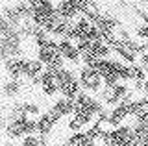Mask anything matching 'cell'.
<instances>
[{"instance_id": "obj_12", "label": "cell", "mask_w": 148, "mask_h": 146, "mask_svg": "<svg viewBox=\"0 0 148 146\" xmlns=\"http://www.w3.org/2000/svg\"><path fill=\"white\" fill-rule=\"evenodd\" d=\"M130 146H148V137L135 133V137H133V141L130 143Z\"/></svg>"}, {"instance_id": "obj_10", "label": "cell", "mask_w": 148, "mask_h": 146, "mask_svg": "<svg viewBox=\"0 0 148 146\" xmlns=\"http://www.w3.org/2000/svg\"><path fill=\"white\" fill-rule=\"evenodd\" d=\"M82 85H80V81L78 80H74L71 81V83H67V85H63V87H59V96H65V98H76L78 94L82 93Z\"/></svg>"}, {"instance_id": "obj_14", "label": "cell", "mask_w": 148, "mask_h": 146, "mask_svg": "<svg viewBox=\"0 0 148 146\" xmlns=\"http://www.w3.org/2000/svg\"><path fill=\"white\" fill-rule=\"evenodd\" d=\"M141 11L148 17V0H145V4H143V10H141Z\"/></svg>"}, {"instance_id": "obj_8", "label": "cell", "mask_w": 148, "mask_h": 146, "mask_svg": "<svg viewBox=\"0 0 148 146\" xmlns=\"http://www.w3.org/2000/svg\"><path fill=\"white\" fill-rule=\"evenodd\" d=\"M39 89L45 96H56V94H59V87H58V81H56V76L45 70L43 74H41Z\"/></svg>"}, {"instance_id": "obj_11", "label": "cell", "mask_w": 148, "mask_h": 146, "mask_svg": "<svg viewBox=\"0 0 148 146\" xmlns=\"http://www.w3.org/2000/svg\"><path fill=\"white\" fill-rule=\"evenodd\" d=\"M22 106H24V111H26L28 117L37 118V117L41 115V109L37 107V104H34V102H22Z\"/></svg>"}, {"instance_id": "obj_9", "label": "cell", "mask_w": 148, "mask_h": 146, "mask_svg": "<svg viewBox=\"0 0 148 146\" xmlns=\"http://www.w3.org/2000/svg\"><path fill=\"white\" fill-rule=\"evenodd\" d=\"M24 83H26V80H8L6 83H4V89H2L4 98L13 100V102H15V100L22 94Z\"/></svg>"}, {"instance_id": "obj_3", "label": "cell", "mask_w": 148, "mask_h": 146, "mask_svg": "<svg viewBox=\"0 0 148 146\" xmlns=\"http://www.w3.org/2000/svg\"><path fill=\"white\" fill-rule=\"evenodd\" d=\"M35 57L39 59L41 63L46 67V65H50L52 61H56L58 57H61V54H59V46H58V41L52 39L50 43H46L43 44V46H39L35 50Z\"/></svg>"}, {"instance_id": "obj_15", "label": "cell", "mask_w": 148, "mask_h": 146, "mask_svg": "<svg viewBox=\"0 0 148 146\" xmlns=\"http://www.w3.org/2000/svg\"><path fill=\"white\" fill-rule=\"evenodd\" d=\"M146 104H148V96H146Z\"/></svg>"}, {"instance_id": "obj_1", "label": "cell", "mask_w": 148, "mask_h": 146, "mask_svg": "<svg viewBox=\"0 0 148 146\" xmlns=\"http://www.w3.org/2000/svg\"><path fill=\"white\" fill-rule=\"evenodd\" d=\"M76 72H78V81H80L82 89L85 91V93L95 94V96L98 98V94L104 91V80H102V74L91 65H78Z\"/></svg>"}, {"instance_id": "obj_4", "label": "cell", "mask_w": 148, "mask_h": 146, "mask_svg": "<svg viewBox=\"0 0 148 146\" xmlns=\"http://www.w3.org/2000/svg\"><path fill=\"white\" fill-rule=\"evenodd\" d=\"M24 63H26L24 56L4 59V70H6V76L9 80H22V74H24Z\"/></svg>"}, {"instance_id": "obj_5", "label": "cell", "mask_w": 148, "mask_h": 146, "mask_svg": "<svg viewBox=\"0 0 148 146\" xmlns=\"http://www.w3.org/2000/svg\"><path fill=\"white\" fill-rule=\"evenodd\" d=\"M46 70V67L39 61L37 57H26L24 63V74H22V80H26L28 83H32L35 78H39L41 74Z\"/></svg>"}, {"instance_id": "obj_13", "label": "cell", "mask_w": 148, "mask_h": 146, "mask_svg": "<svg viewBox=\"0 0 148 146\" xmlns=\"http://www.w3.org/2000/svg\"><path fill=\"white\" fill-rule=\"evenodd\" d=\"M141 89H143V94H145V96H148V78L141 83Z\"/></svg>"}, {"instance_id": "obj_6", "label": "cell", "mask_w": 148, "mask_h": 146, "mask_svg": "<svg viewBox=\"0 0 148 146\" xmlns=\"http://www.w3.org/2000/svg\"><path fill=\"white\" fill-rule=\"evenodd\" d=\"M50 109H52V111H56L61 118H65V117H72L74 113H76V104H74L72 98L59 96V98H56L54 102H52Z\"/></svg>"}, {"instance_id": "obj_2", "label": "cell", "mask_w": 148, "mask_h": 146, "mask_svg": "<svg viewBox=\"0 0 148 146\" xmlns=\"http://www.w3.org/2000/svg\"><path fill=\"white\" fill-rule=\"evenodd\" d=\"M58 46H59L61 57L69 63V65H74V67L82 65V52H80V48H78L76 41L61 39V41H58Z\"/></svg>"}, {"instance_id": "obj_7", "label": "cell", "mask_w": 148, "mask_h": 146, "mask_svg": "<svg viewBox=\"0 0 148 146\" xmlns=\"http://www.w3.org/2000/svg\"><path fill=\"white\" fill-rule=\"evenodd\" d=\"M65 146H98V143H96L92 137L87 133V130L83 131H76V133H71L65 139Z\"/></svg>"}]
</instances>
